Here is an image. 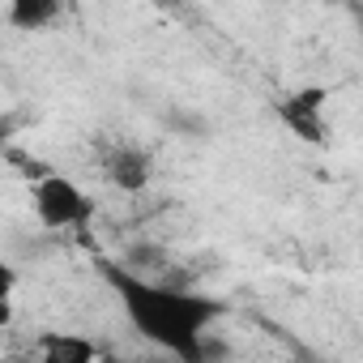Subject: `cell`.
<instances>
[{"instance_id": "6da1fadb", "label": "cell", "mask_w": 363, "mask_h": 363, "mask_svg": "<svg viewBox=\"0 0 363 363\" xmlns=\"http://www.w3.org/2000/svg\"><path fill=\"white\" fill-rule=\"evenodd\" d=\"M103 282L111 286L120 312L128 316V325L158 350L179 354V359H197L201 354V337L214 329V320H223V303L214 295L201 291H179V286H162L154 278H141L133 269H124L120 261H103L99 265Z\"/></svg>"}, {"instance_id": "8992f818", "label": "cell", "mask_w": 363, "mask_h": 363, "mask_svg": "<svg viewBox=\"0 0 363 363\" xmlns=\"http://www.w3.org/2000/svg\"><path fill=\"white\" fill-rule=\"evenodd\" d=\"M39 354L43 359H56V363H86V359L99 354V346L86 342V337H48L39 346Z\"/></svg>"}, {"instance_id": "52a82bcc", "label": "cell", "mask_w": 363, "mask_h": 363, "mask_svg": "<svg viewBox=\"0 0 363 363\" xmlns=\"http://www.w3.org/2000/svg\"><path fill=\"white\" fill-rule=\"evenodd\" d=\"M18 282H22V274L9 261H0V325H9V316H13V291H18Z\"/></svg>"}, {"instance_id": "5b68a950", "label": "cell", "mask_w": 363, "mask_h": 363, "mask_svg": "<svg viewBox=\"0 0 363 363\" xmlns=\"http://www.w3.org/2000/svg\"><path fill=\"white\" fill-rule=\"evenodd\" d=\"M107 175H111V184H120V189H141L145 179H150V158H141L137 150H116L111 158H107Z\"/></svg>"}, {"instance_id": "ba28073f", "label": "cell", "mask_w": 363, "mask_h": 363, "mask_svg": "<svg viewBox=\"0 0 363 363\" xmlns=\"http://www.w3.org/2000/svg\"><path fill=\"white\" fill-rule=\"evenodd\" d=\"M150 5H158V9H171V5H175V0H150Z\"/></svg>"}, {"instance_id": "277c9868", "label": "cell", "mask_w": 363, "mask_h": 363, "mask_svg": "<svg viewBox=\"0 0 363 363\" xmlns=\"http://www.w3.org/2000/svg\"><path fill=\"white\" fill-rule=\"evenodd\" d=\"M320 103H325V94L320 90H308V94H295L286 107H282V116H286V124L295 128V133H303L308 141H320Z\"/></svg>"}, {"instance_id": "3957f363", "label": "cell", "mask_w": 363, "mask_h": 363, "mask_svg": "<svg viewBox=\"0 0 363 363\" xmlns=\"http://www.w3.org/2000/svg\"><path fill=\"white\" fill-rule=\"evenodd\" d=\"M65 18V0H9L13 30H48Z\"/></svg>"}, {"instance_id": "7a4b0ae2", "label": "cell", "mask_w": 363, "mask_h": 363, "mask_svg": "<svg viewBox=\"0 0 363 363\" xmlns=\"http://www.w3.org/2000/svg\"><path fill=\"white\" fill-rule=\"evenodd\" d=\"M30 206H35V218L43 227H56V231L60 227H82L94 214V201L82 193V184L69 179V175H60V171L35 179L30 184Z\"/></svg>"}]
</instances>
